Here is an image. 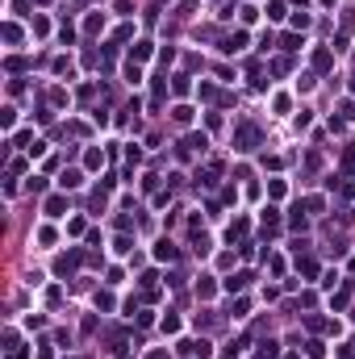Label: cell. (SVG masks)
I'll return each mask as SVG.
<instances>
[{
    "instance_id": "obj_11",
    "label": "cell",
    "mask_w": 355,
    "mask_h": 359,
    "mask_svg": "<svg viewBox=\"0 0 355 359\" xmlns=\"http://www.w3.org/2000/svg\"><path fill=\"white\" fill-rule=\"evenodd\" d=\"M142 59H151V42H138V46L130 50V63H142Z\"/></svg>"
},
{
    "instance_id": "obj_17",
    "label": "cell",
    "mask_w": 355,
    "mask_h": 359,
    "mask_svg": "<svg viewBox=\"0 0 355 359\" xmlns=\"http://www.w3.org/2000/svg\"><path fill=\"white\" fill-rule=\"evenodd\" d=\"M163 330H167V334H180V317H176V313L163 317Z\"/></svg>"
},
{
    "instance_id": "obj_18",
    "label": "cell",
    "mask_w": 355,
    "mask_h": 359,
    "mask_svg": "<svg viewBox=\"0 0 355 359\" xmlns=\"http://www.w3.org/2000/svg\"><path fill=\"white\" fill-rule=\"evenodd\" d=\"M84 29H88V34H101V29H105V17H88Z\"/></svg>"
},
{
    "instance_id": "obj_23",
    "label": "cell",
    "mask_w": 355,
    "mask_h": 359,
    "mask_svg": "<svg viewBox=\"0 0 355 359\" xmlns=\"http://www.w3.org/2000/svg\"><path fill=\"white\" fill-rule=\"evenodd\" d=\"M284 50H301V38L297 34H284Z\"/></svg>"
},
{
    "instance_id": "obj_16",
    "label": "cell",
    "mask_w": 355,
    "mask_h": 359,
    "mask_svg": "<svg viewBox=\"0 0 355 359\" xmlns=\"http://www.w3.org/2000/svg\"><path fill=\"white\" fill-rule=\"evenodd\" d=\"M172 117H176L180 125H188V121H192V109H188V105H180V109H172Z\"/></svg>"
},
{
    "instance_id": "obj_1",
    "label": "cell",
    "mask_w": 355,
    "mask_h": 359,
    "mask_svg": "<svg viewBox=\"0 0 355 359\" xmlns=\"http://www.w3.org/2000/svg\"><path fill=\"white\" fill-rule=\"evenodd\" d=\"M255 146H259V125H251V121H242L238 129H234V150H255Z\"/></svg>"
},
{
    "instance_id": "obj_12",
    "label": "cell",
    "mask_w": 355,
    "mask_h": 359,
    "mask_svg": "<svg viewBox=\"0 0 355 359\" xmlns=\"http://www.w3.org/2000/svg\"><path fill=\"white\" fill-rule=\"evenodd\" d=\"M247 230H251V221H247V217H234V225H230V238H242Z\"/></svg>"
},
{
    "instance_id": "obj_24",
    "label": "cell",
    "mask_w": 355,
    "mask_h": 359,
    "mask_svg": "<svg viewBox=\"0 0 355 359\" xmlns=\"http://www.w3.org/2000/svg\"><path fill=\"white\" fill-rule=\"evenodd\" d=\"M29 192H46V180L42 176H29Z\"/></svg>"
},
{
    "instance_id": "obj_30",
    "label": "cell",
    "mask_w": 355,
    "mask_h": 359,
    "mask_svg": "<svg viewBox=\"0 0 355 359\" xmlns=\"http://www.w3.org/2000/svg\"><path fill=\"white\" fill-rule=\"evenodd\" d=\"M38 5H46V0H38Z\"/></svg>"
},
{
    "instance_id": "obj_8",
    "label": "cell",
    "mask_w": 355,
    "mask_h": 359,
    "mask_svg": "<svg viewBox=\"0 0 355 359\" xmlns=\"http://www.w3.org/2000/svg\"><path fill=\"white\" fill-rule=\"evenodd\" d=\"M84 167H88V172L105 167V150H88V155H84Z\"/></svg>"
},
{
    "instance_id": "obj_4",
    "label": "cell",
    "mask_w": 355,
    "mask_h": 359,
    "mask_svg": "<svg viewBox=\"0 0 355 359\" xmlns=\"http://www.w3.org/2000/svg\"><path fill=\"white\" fill-rule=\"evenodd\" d=\"M247 280H251V272H238V276H230V280H226L221 288H226V292H242V288H247Z\"/></svg>"
},
{
    "instance_id": "obj_6",
    "label": "cell",
    "mask_w": 355,
    "mask_h": 359,
    "mask_svg": "<svg viewBox=\"0 0 355 359\" xmlns=\"http://www.w3.org/2000/svg\"><path fill=\"white\" fill-rule=\"evenodd\" d=\"M59 184H63V188H80V184H84V176H80L76 167H67V172L59 176Z\"/></svg>"
},
{
    "instance_id": "obj_13",
    "label": "cell",
    "mask_w": 355,
    "mask_h": 359,
    "mask_svg": "<svg viewBox=\"0 0 355 359\" xmlns=\"http://www.w3.org/2000/svg\"><path fill=\"white\" fill-rule=\"evenodd\" d=\"M242 347H247V338H234V343H230V347H226L221 355H226V359H238V355H242Z\"/></svg>"
},
{
    "instance_id": "obj_5",
    "label": "cell",
    "mask_w": 355,
    "mask_h": 359,
    "mask_svg": "<svg viewBox=\"0 0 355 359\" xmlns=\"http://www.w3.org/2000/svg\"><path fill=\"white\" fill-rule=\"evenodd\" d=\"M155 259H159V263H172V259H176V247H172V242L163 238V242L155 247Z\"/></svg>"
},
{
    "instance_id": "obj_15",
    "label": "cell",
    "mask_w": 355,
    "mask_h": 359,
    "mask_svg": "<svg viewBox=\"0 0 355 359\" xmlns=\"http://www.w3.org/2000/svg\"><path fill=\"white\" fill-rule=\"evenodd\" d=\"M5 42H9V46H17V42H21V29H17V25H13V21H9V25H5Z\"/></svg>"
},
{
    "instance_id": "obj_19",
    "label": "cell",
    "mask_w": 355,
    "mask_h": 359,
    "mask_svg": "<svg viewBox=\"0 0 355 359\" xmlns=\"http://www.w3.org/2000/svg\"><path fill=\"white\" fill-rule=\"evenodd\" d=\"M125 80H130V84H138V80H142V71H138V63H125Z\"/></svg>"
},
{
    "instance_id": "obj_31",
    "label": "cell",
    "mask_w": 355,
    "mask_h": 359,
    "mask_svg": "<svg viewBox=\"0 0 355 359\" xmlns=\"http://www.w3.org/2000/svg\"><path fill=\"white\" fill-rule=\"evenodd\" d=\"M351 317H355V313H351Z\"/></svg>"
},
{
    "instance_id": "obj_28",
    "label": "cell",
    "mask_w": 355,
    "mask_h": 359,
    "mask_svg": "<svg viewBox=\"0 0 355 359\" xmlns=\"http://www.w3.org/2000/svg\"><path fill=\"white\" fill-rule=\"evenodd\" d=\"M259 359H276V343H264V351H259Z\"/></svg>"
},
{
    "instance_id": "obj_21",
    "label": "cell",
    "mask_w": 355,
    "mask_h": 359,
    "mask_svg": "<svg viewBox=\"0 0 355 359\" xmlns=\"http://www.w3.org/2000/svg\"><path fill=\"white\" fill-rule=\"evenodd\" d=\"M268 197H276V201L284 197V180H272V184H268Z\"/></svg>"
},
{
    "instance_id": "obj_9",
    "label": "cell",
    "mask_w": 355,
    "mask_h": 359,
    "mask_svg": "<svg viewBox=\"0 0 355 359\" xmlns=\"http://www.w3.org/2000/svg\"><path fill=\"white\" fill-rule=\"evenodd\" d=\"M264 230H268V234L280 230V213H276V209H264Z\"/></svg>"
},
{
    "instance_id": "obj_26",
    "label": "cell",
    "mask_w": 355,
    "mask_h": 359,
    "mask_svg": "<svg viewBox=\"0 0 355 359\" xmlns=\"http://www.w3.org/2000/svg\"><path fill=\"white\" fill-rule=\"evenodd\" d=\"M38 242H46V247L54 242V230H50V225H42V230H38Z\"/></svg>"
},
{
    "instance_id": "obj_29",
    "label": "cell",
    "mask_w": 355,
    "mask_h": 359,
    "mask_svg": "<svg viewBox=\"0 0 355 359\" xmlns=\"http://www.w3.org/2000/svg\"><path fill=\"white\" fill-rule=\"evenodd\" d=\"M146 359H167V355H163V351H151V355H146Z\"/></svg>"
},
{
    "instance_id": "obj_27",
    "label": "cell",
    "mask_w": 355,
    "mask_h": 359,
    "mask_svg": "<svg viewBox=\"0 0 355 359\" xmlns=\"http://www.w3.org/2000/svg\"><path fill=\"white\" fill-rule=\"evenodd\" d=\"M305 351H309V359H322V355H326V347H322V343H309Z\"/></svg>"
},
{
    "instance_id": "obj_14",
    "label": "cell",
    "mask_w": 355,
    "mask_h": 359,
    "mask_svg": "<svg viewBox=\"0 0 355 359\" xmlns=\"http://www.w3.org/2000/svg\"><path fill=\"white\" fill-rule=\"evenodd\" d=\"M63 209H67V201H63V197H50V201H46V213H50V217H59Z\"/></svg>"
},
{
    "instance_id": "obj_10",
    "label": "cell",
    "mask_w": 355,
    "mask_h": 359,
    "mask_svg": "<svg viewBox=\"0 0 355 359\" xmlns=\"http://www.w3.org/2000/svg\"><path fill=\"white\" fill-rule=\"evenodd\" d=\"M347 301H351V284H343V288L334 292V297H330V305H334V313H339V309H343Z\"/></svg>"
},
{
    "instance_id": "obj_22",
    "label": "cell",
    "mask_w": 355,
    "mask_h": 359,
    "mask_svg": "<svg viewBox=\"0 0 355 359\" xmlns=\"http://www.w3.org/2000/svg\"><path fill=\"white\" fill-rule=\"evenodd\" d=\"M297 268H301V276H317V263H313V259H301Z\"/></svg>"
},
{
    "instance_id": "obj_7",
    "label": "cell",
    "mask_w": 355,
    "mask_h": 359,
    "mask_svg": "<svg viewBox=\"0 0 355 359\" xmlns=\"http://www.w3.org/2000/svg\"><path fill=\"white\" fill-rule=\"evenodd\" d=\"M330 63H334L330 50H317V54H313V71H330Z\"/></svg>"
},
{
    "instance_id": "obj_2",
    "label": "cell",
    "mask_w": 355,
    "mask_h": 359,
    "mask_svg": "<svg viewBox=\"0 0 355 359\" xmlns=\"http://www.w3.org/2000/svg\"><path fill=\"white\" fill-rule=\"evenodd\" d=\"M76 263H80V251L59 255V259H54V276H71V272H76Z\"/></svg>"
},
{
    "instance_id": "obj_25",
    "label": "cell",
    "mask_w": 355,
    "mask_h": 359,
    "mask_svg": "<svg viewBox=\"0 0 355 359\" xmlns=\"http://www.w3.org/2000/svg\"><path fill=\"white\" fill-rule=\"evenodd\" d=\"M197 292H201V297H213V280H205V276H201V284H197Z\"/></svg>"
},
{
    "instance_id": "obj_3",
    "label": "cell",
    "mask_w": 355,
    "mask_h": 359,
    "mask_svg": "<svg viewBox=\"0 0 355 359\" xmlns=\"http://www.w3.org/2000/svg\"><path fill=\"white\" fill-rule=\"evenodd\" d=\"M242 46H247V34H242V29H234L230 38H221V50H226V54H238Z\"/></svg>"
},
{
    "instance_id": "obj_20",
    "label": "cell",
    "mask_w": 355,
    "mask_h": 359,
    "mask_svg": "<svg viewBox=\"0 0 355 359\" xmlns=\"http://www.w3.org/2000/svg\"><path fill=\"white\" fill-rule=\"evenodd\" d=\"M288 105H293V101H288V96H284V92H280V96H276V101H272V109H276V113H288Z\"/></svg>"
}]
</instances>
